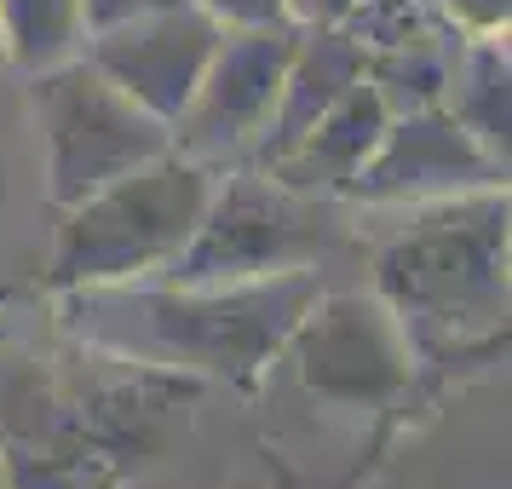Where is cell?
Here are the masks:
<instances>
[{
	"mask_svg": "<svg viewBox=\"0 0 512 489\" xmlns=\"http://www.w3.org/2000/svg\"><path fill=\"white\" fill-rule=\"evenodd\" d=\"M225 24L202 12L196 0L185 6H162V12H139L127 24H110V29H93L81 41V58L104 70L127 98H139L150 116H162L167 127L185 116L196 81L208 70L213 47H219Z\"/></svg>",
	"mask_w": 512,
	"mask_h": 489,
	"instance_id": "cell-10",
	"label": "cell"
},
{
	"mask_svg": "<svg viewBox=\"0 0 512 489\" xmlns=\"http://www.w3.org/2000/svg\"><path fill=\"white\" fill-rule=\"evenodd\" d=\"M300 29L305 24H294V18L225 29L202 81H196V93H190L185 116L173 121V150L208 167L236 162L242 150L254 156L259 133H265L271 110H277L288 58L300 47Z\"/></svg>",
	"mask_w": 512,
	"mask_h": 489,
	"instance_id": "cell-8",
	"label": "cell"
},
{
	"mask_svg": "<svg viewBox=\"0 0 512 489\" xmlns=\"http://www.w3.org/2000/svg\"><path fill=\"white\" fill-rule=\"evenodd\" d=\"M6 300H12V288H6V282H0V305H6Z\"/></svg>",
	"mask_w": 512,
	"mask_h": 489,
	"instance_id": "cell-19",
	"label": "cell"
},
{
	"mask_svg": "<svg viewBox=\"0 0 512 489\" xmlns=\"http://www.w3.org/2000/svg\"><path fill=\"white\" fill-rule=\"evenodd\" d=\"M162 6H185V0H81V29H110V24H127L139 12H162Z\"/></svg>",
	"mask_w": 512,
	"mask_h": 489,
	"instance_id": "cell-17",
	"label": "cell"
},
{
	"mask_svg": "<svg viewBox=\"0 0 512 489\" xmlns=\"http://www.w3.org/2000/svg\"><path fill=\"white\" fill-rule=\"evenodd\" d=\"M317 294H323L317 265L254 282H93V288H64L58 328L75 346L121 363L254 392L277 369L282 340L294 334Z\"/></svg>",
	"mask_w": 512,
	"mask_h": 489,
	"instance_id": "cell-2",
	"label": "cell"
},
{
	"mask_svg": "<svg viewBox=\"0 0 512 489\" xmlns=\"http://www.w3.org/2000/svg\"><path fill=\"white\" fill-rule=\"evenodd\" d=\"M0 41L24 70H52L81 52V0H0Z\"/></svg>",
	"mask_w": 512,
	"mask_h": 489,
	"instance_id": "cell-14",
	"label": "cell"
},
{
	"mask_svg": "<svg viewBox=\"0 0 512 489\" xmlns=\"http://www.w3.org/2000/svg\"><path fill=\"white\" fill-rule=\"evenodd\" d=\"M202 12H213L225 29H248V24H282L288 0H196Z\"/></svg>",
	"mask_w": 512,
	"mask_h": 489,
	"instance_id": "cell-16",
	"label": "cell"
},
{
	"mask_svg": "<svg viewBox=\"0 0 512 489\" xmlns=\"http://www.w3.org/2000/svg\"><path fill=\"white\" fill-rule=\"evenodd\" d=\"M438 18L461 41H478V35H507V18H512V0H432Z\"/></svg>",
	"mask_w": 512,
	"mask_h": 489,
	"instance_id": "cell-15",
	"label": "cell"
},
{
	"mask_svg": "<svg viewBox=\"0 0 512 489\" xmlns=\"http://www.w3.org/2000/svg\"><path fill=\"white\" fill-rule=\"evenodd\" d=\"M495 185H507V167L495 162L443 104H426V110H403V116L386 121L380 144L369 150V162L351 173L340 202L420 208V202H443V196L495 190Z\"/></svg>",
	"mask_w": 512,
	"mask_h": 489,
	"instance_id": "cell-9",
	"label": "cell"
},
{
	"mask_svg": "<svg viewBox=\"0 0 512 489\" xmlns=\"http://www.w3.org/2000/svg\"><path fill=\"white\" fill-rule=\"evenodd\" d=\"M35 116H41V139H47L52 208H70L81 196L104 190L110 179L173 150V127L150 116L139 98H127L81 52L52 70H35Z\"/></svg>",
	"mask_w": 512,
	"mask_h": 489,
	"instance_id": "cell-6",
	"label": "cell"
},
{
	"mask_svg": "<svg viewBox=\"0 0 512 489\" xmlns=\"http://www.w3.org/2000/svg\"><path fill=\"white\" fill-rule=\"evenodd\" d=\"M374 294L420 363H484L507 346V185L420 202L380 242Z\"/></svg>",
	"mask_w": 512,
	"mask_h": 489,
	"instance_id": "cell-3",
	"label": "cell"
},
{
	"mask_svg": "<svg viewBox=\"0 0 512 489\" xmlns=\"http://www.w3.org/2000/svg\"><path fill=\"white\" fill-rule=\"evenodd\" d=\"M386 121H392V110H386V98L374 93V81L363 75V81H351L346 93L311 121V133L288 156H277L259 173H271L277 185L305 190V196H340L351 185V173L369 162V150L380 144Z\"/></svg>",
	"mask_w": 512,
	"mask_h": 489,
	"instance_id": "cell-11",
	"label": "cell"
},
{
	"mask_svg": "<svg viewBox=\"0 0 512 489\" xmlns=\"http://www.w3.org/2000/svg\"><path fill=\"white\" fill-rule=\"evenodd\" d=\"M219 167L190 162L167 150L156 162L110 179L104 190L58 208L47 282L64 288H93V282H144L162 277L167 259L179 254L208 208Z\"/></svg>",
	"mask_w": 512,
	"mask_h": 489,
	"instance_id": "cell-4",
	"label": "cell"
},
{
	"mask_svg": "<svg viewBox=\"0 0 512 489\" xmlns=\"http://www.w3.org/2000/svg\"><path fill=\"white\" fill-rule=\"evenodd\" d=\"M334 196H305L259 167H231L213 179L196 231L150 282H254L282 271H311L334 248Z\"/></svg>",
	"mask_w": 512,
	"mask_h": 489,
	"instance_id": "cell-5",
	"label": "cell"
},
{
	"mask_svg": "<svg viewBox=\"0 0 512 489\" xmlns=\"http://www.w3.org/2000/svg\"><path fill=\"white\" fill-rule=\"evenodd\" d=\"M75 369L0 363L6 489H127L185 432L202 380L75 346Z\"/></svg>",
	"mask_w": 512,
	"mask_h": 489,
	"instance_id": "cell-1",
	"label": "cell"
},
{
	"mask_svg": "<svg viewBox=\"0 0 512 489\" xmlns=\"http://www.w3.org/2000/svg\"><path fill=\"white\" fill-rule=\"evenodd\" d=\"M357 6L363 0H288V18L305 29H334V24H346Z\"/></svg>",
	"mask_w": 512,
	"mask_h": 489,
	"instance_id": "cell-18",
	"label": "cell"
},
{
	"mask_svg": "<svg viewBox=\"0 0 512 489\" xmlns=\"http://www.w3.org/2000/svg\"><path fill=\"white\" fill-rule=\"evenodd\" d=\"M277 363H288L294 386L328 409H357V415H392L409 409L415 392V340L403 334L392 305L374 288H346V294H317L305 305L294 334L282 340Z\"/></svg>",
	"mask_w": 512,
	"mask_h": 489,
	"instance_id": "cell-7",
	"label": "cell"
},
{
	"mask_svg": "<svg viewBox=\"0 0 512 489\" xmlns=\"http://www.w3.org/2000/svg\"><path fill=\"white\" fill-rule=\"evenodd\" d=\"M0 64H6V41H0Z\"/></svg>",
	"mask_w": 512,
	"mask_h": 489,
	"instance_id": "cell-21",
	"label": "cell"
},
{
	"mask_svg": "<svg viewBox=\"0 0 512 489\" xmlns=\"http://www.w3.org/2000/svg\"><path fill=\"white\" fill-rule=\"evenodd\" d=\"M507 35H478L461 41L449 58V81H443V110L461 121L472 139L484 144L495 162L507 167Z\"/></svg>",
	"mask_w": 512,
	"mask_h": 489,
	"instance_id": "cell-13",
	"label": "cell"
},
{
	"mask_svg": "<svg viewBox=\"0 0 512 489\" xmlns=\"http://www.w3.org/2000/svg\"><path fill=\"white\" fill-rule=\"evenodd\" d=\"M0 196H6V173H0Z\"/></svg>",
	"mask_w": 512,
	"mask_h": 489,
	"instance_id": "cell-20",
	"label": "cell"
},
{
	"mask_svg": "<svg viewBox=\"0 0 512 489\" xmlns=\"http://www.w3.org/2000/svg\"><path fill=\"white\" fill-rule=\"evenodd\" d=\"M363 64H369V52L357 47L346 29H300V47L288 58L277 110H271V121L254 144V167H271L277 156H288L311 133V121L323 116L351 81H363Z\"/></svg>",
	"mask_w": 512,
	"mask_h": 489,
	"instance_id": "cell-12",
	"label": "cell"
}]
</instances>
